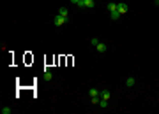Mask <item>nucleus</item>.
I'll use <instances>...</instances> for the list:
<instances>
[{"mask_svg": "<svg viewBox=\"0 0 159 114\" xmlns=\"http://www.w3.org/2000/svg\"><path fill=\"white\" fill-rule=\"evenodd\" d=\"M117 11H119L120 14H125V12H127V4H124V2L117 4Z\"/></svg>", "mask_w": 159, "mask_h": 114, "instance_id": "nucleus-2", "label": "nucleus"}, {"mask_svg": "<svg viewBox=\"0 0 159 114\" xmlns=\"http://www.w3.org/2000/svg\"><path fill=\"white\" fill-rule=\"evenodd\" d=\"M156 4H157V5H159V0H156Z\"/></svg>", "mask_w": 159, "mask_h": 114, "instance_id": "nucleus-16", "label": "nucleus"}, {"mask_svg": "<svg viewBox=\"0 0 159 114\" xmlns=\"http://www.w3.org/2000/svg\"><path fill=\"white\" fill-rule=\"evenodd\" d=\"M99 97H101V98H103V100H110V98H112V93H110V91H108V90H103V91H101V95H99Z\"/></svg>", "mask_w": 159, "mask_h": 114, "instance_id": "nucleus-3", "label": "nucleus"}, {"mask_svg": "<svg viewBox=\"0 0 159 114\" xmlns=\"http://www.w3.org/2000/svg\"><path fill=\"white\" fill-rule=\"evenodd\" d=\"M108 11H110V12L117 11V4H115V2H110V4H108Z\"/></svg>", "mask_w": 159, "mask_h": 114, "instance_id": "nucleus-7", "label": "nucleus"}, {"mask_svg": "<svg viewBox=\"0 0 159 114\" xmlns=\"http://www.w3.org/2000/svg\"><path fill=\"white\" fill-rule=\"evenodd\" d=\"M99 95H101V91H97L96 88H92V90H90V98H101Z\"/></svg>", "mask_w": 159, "mask_h": 114, "instance_id": "nucleus-4", "label": "nucleus"}, {"mask_svg": "<svg viewBox=\"0 0 159 114\" xmlns=\"http://www.w3.org/2000/svg\"><path fill=\"white\" fill-rule=\"evenodd\" d=\"M53 23H55V26H62V25H66V23H67V18H64V16H60V14H57V16H55V19H53Z\"/></svg>", "mask_w": 159, "mask_h": 114, "instance_id": "nucleus-1", "label": "nucleus"}, {"mask_svg": "<svg viewBox=\"0 0 159 114\" xmlns=\"http://www.w3.org/2000/svg\"><path fill=\"white\" fill-rule=\"evenodd\" d=\"M119 18H120V12H119V11H113V12H112V19H115V21H117Z\"/></svg>", "mask_w": 159, "mask_h": 114, "instance_id": "nucleus-9", "label": "nucleus"}, {"mask_svg": "<svg viewBox=\"0 0 159 114\" xmlns=\"http://www.w3.org/2000/svg\"><path fill=\"white\" fill-rule=\"evenodd\" d=\"M58 14H60V16H64V18H67V16H69V11H67L66 7H60V11H58Z\"/></svg>", "mask_w": 159, "mask_h": 114, "instance_id": "nucleus-6", "label": "nucleus"}, {"mask_svg": "<svg viewBox=\"0 0 159 114\" xmlns=\"http://www.w3.org/2000/svg\"><path fill=\"white\" fill-rule=\"evenodd\" d=\"M90 44H92V46H97V44H99V39H92V40H90Z\"/></svg>", "mask_w": 159, "mask_h": 114, "instance_id": "nucleus-14", "label": "nucleus"}, {"mask_svg": "<svg viewBox=\"0 0 159 114\" xmlns=\"http://www.w3.org/2000/svg\"><path fill=\"white\" fill-rule=\"evenodd\" d=\"M51 77H53V74H51V72H44V79H46V81H50Z\"/></svg>", "mask_w": 159, "mask_h": 114, "instance_id": "nucleus-12", "label": "nucleus"}, {"mask_svg": "<svg viewBox=\"0 0 159 114\" xmlns=\"http://www.w3.org/2000/svg\"><path fill=\"white\" fill-rule=\"evenodd\" d=\"M125 84H127V86H133V84H134V77H127V79H125Z\"/></svg>", "mask_w": 159, "mask_h": 114, "instance_id": "nucleus-10", "label": "nucleus"}, {"mask_svg": "<svg viewBox=\"0 0 159 114\" xmlns=\"http://www.w3.org/2000/svg\"><path fill=\"white\" fill-rule=\"evenodd\" d=\"M96 47H97V51H99V53H104V51L108 49V47H106V44H103V42H99Z\"/></svg>", "mask_w": 159, "mask_h": 114, "instance_id": "nucleus-5", "label": "nucleus"}, {"mask_svg": "<svg viewBox=\"0 0 159 114\" xmlns=\"http://www.w3.org/2000/svg\"><path fill=\"white\" fill-rule=\"evenodd\" d=\"M2 112H4V114H11V107H4Z\"/></svg>", "mask_w": 159, "mask_h": 114, "instance_id": "nucleus-15", "label": "nucleus"}, {"mask_svg": "<svg viewBox=\"0 0 159 114\" xmlns=\"http://www.w3.org/2000/svg\"><path fill=\"white\" fill-rule=\"evenodd\" d=\"M73 4H76L78 7H83V0H71Z\"/></svg>", "mask_w": 159, "mask_h": 114, "instance_id": "nucleus-11", "label": "nucleus"}, {"mask_svg": "<svg viewBox=\"0 0 159 114\" xmlns=\"http://www.w3.org/2000/svg\"><path fill=\"white\" fill-rule=\"evenodd\" d=\"M99 105H101V107H103V109H104V107H106V105H108V100H99Z\"/></svg>", "mask_w": 159, "mask_h": 114, "instance_id": "nucleus-13", "label": "nucleus"}, {"mask_svg": "<svg viewBox=\"0 0 159 114\" xmlns=\"http://www.w3.org/2000/svg\"><path fill=\"white\" fill-rule=\"evenodd\" d=\"M83 7H94V0H83Z\"/></svg>", "mask_w": 159, "mask_h": 114, "instance_id": "nucleus-8", "label": "nucleus"}]
</instances>
